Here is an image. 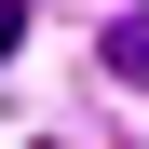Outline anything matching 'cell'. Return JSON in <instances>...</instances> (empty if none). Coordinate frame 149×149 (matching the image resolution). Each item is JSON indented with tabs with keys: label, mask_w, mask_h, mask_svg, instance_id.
Returning <instances> with one entry per match:
<instances>
[{
	"label": "cell",
	"mask_w": 149,
	"mask_h": 149,
	"mask_svg": "<svg viewBox=\"0 0 149 149\" xmlns=\"http://www.w3.org/2000/svg\"><path fill=\"white\" fill-rule=\"evenodd\" d=\"M109 68H122V81H149V14H122V27H109Z\"/></svg>",
	"instance_id": "obj_1"
},
{
	"label": "cell",
	"mask_w": 149,
	"mask_h": 149,
	"mask_svg": "<svg viewBox=\"0 0 149 149\" xmlns=\"http://www.w3.org/2000/svg\"><path fill=\"white\" fill-rule=\"evenodd\" d=\"M14 41H27V0H0V54H14Z\"/></svg>",
	"instance_id": "obj_2"
}]
</instances>
